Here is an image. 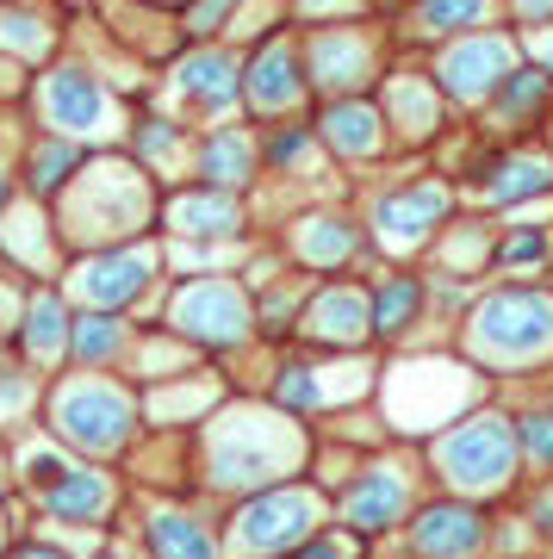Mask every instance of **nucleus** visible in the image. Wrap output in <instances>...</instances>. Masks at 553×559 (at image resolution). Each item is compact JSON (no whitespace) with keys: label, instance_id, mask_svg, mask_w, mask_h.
<instances>
[{"label":"nucleus","instance_id":"obj_10","mask_svg":"<svg viewBox=\"0 0 553 559\" xmlns=\"http://www.w3.org/2000/svg\"><path fill=\"white\" fill-rule=\"evenodd\" d=\"M317 522V498L311 491H274V498H256L231 528V554H286L311 535Z\"/></svg>","mask_w":553,"mask_h":559},{"label":"nucleus","instance_id":"obj_26","mask_svg":"<svg viewBox=\"0 0 553 559\" xmlns=\"http://www.w3.org/2000/svg\"><path fill=\"white\" fill-rule=\"evenodd\" d=\"M75 175H81V143H69V138H38L32 143V156H25V187H32L38 200H50V193L69 187Z\"/></svg>","mask_w":553,"mask_h":559},{"label":"nucleus","instance_id":"obj_34","mask_svg":"<svg viewBox=\"0 0 553 559\" xmlns=\"http://www.w3.org/2000/svg\"><path fill=\"white\" fill-rule=\"evenodd\" d=\"M548 100V75H534V69H510L504 87H497V119H522L529 106Z\"/></svg>","mask_w":553,"mask_h":559},{"label":"nucleus","instance_id":"obj_7","mask_svg":"<svg viewBox=\"0 0 553 559\" xmlns=\"http://www.w3.org/2000/svg\"><path fill=\"white\" fill-rule=\"evenodd\" d=\"M168 318H175L180 336L193 342H212V348H231V342L249 336V299H243L237 280H187L168 305Z\"/></svg>","mask_w":553,"mask_h":559},{"label":"nucleus","instance_id":"obj_2","mask_svg":"<svg viewBox=\"0 0 553 559\" xmlns=\"http://www.w3.org/2000/svg\"><path fill=\"white\" fill-rule=\"evenodd\" d=\"M298 460V436L268 411H237L212 429V485H268Z\"/></svg>","mask_w":553,"mask_h":559},{"label":"nucleus","instance_id":"obj_35","mask_svg":"<svg viewBox=\"0 0 553 559\" xmlns=\"http://www.w3.org/2000/svg\"><path fill=\"white\" fill-rule=\"evenodd\" d=\"M0 44L20 50V57H44L50 50V25L32 20V13H0Z\"/></svg>","mask_w":553,"mask_h":559},{"label":"nucleus","instance_id":"obj_1","mask_svg":"<svg viewBox=\"0 0 553 559\" xmlns=\"http://www.w3.org/2000/svg\"><path fill=\"white\" fill-rule=\"evenodd\" d=\"M62 224H69L75 242H125L131 230L150 224V187L125 162H94L87 175H75Z\"/></svg>","mask_w":553,"mask_h":559},{"label":"nucleus","instance_id":"obj_13","mask_svg":"<svg viewBox=\"0 0 553 559\" xmlns=\"http://www.w3.org/2000/svg\"><path fill=\"white\" fill-rule=\"evenodd\" d=\"M367 75H374V38H367V32L330 25V32H317V38H311V81H317V87L355 94Z\"/></svg>","mask_w":553,"mask_h":559},{"label":"nucleus","instance_id":"obj_18","mask_svg":"<svg viewBox=\"0 0 553 559\" xmlns=\"http://www.w3.org/2000/svg\"><path fill=\"white\" fill-rule=\"evenodd\" d=\"M404 503H411V485H404V473H386V466H379V473H367V479H361L355 491L342 498V516L374 535V528H392Z\"/></svg>","mask_w":553,"mask_h":559},{"label":"nucleus","instance_id":"obj_33","mask_svg":"<svg viewBox=\"0 0 553 559\" xmlns=\"http://www.w3.org/2000/svg\"><path fill=\"white\" fill-rule=\"evenodd\" d=\"M485 13H492V0H423V7H416V25H423L430 38L435 32H473Z\"/></svg>","mask_w":553,"mask_h":559},{"label":"nucleus","instance_id":"obj_28","mask_svg":"<svg viewBox=\"0 0 553 559\" xmlns=\"http://www.w3.org/2000/svg\"><path fill=\"white\" fill-rule=\"evenodd\" d=\"M150 547L162 559H217V540L193 516H180V510H156L150 516Z\"/></svg>","mask_w":553,"mask_h":559},{"label":"nucleus","instance_id":"obj_24","mask_svg":"<svg viewBox=\"0 0 553 559\" xmlns=\"http://www.w3.org/2000/svg\"><path fill=\"white\" fill-rule=\"evenodd\" d=\"M69 336H75V323L62 318V299H57V293H32V299H25V330H20L25 355L38 360V367H50V360L69 348Z\"/></svg>","mask_w":553,"mask_h":559},{"label":"nucleus","instance_id":"obj_44","mask_svg":"<svg viewBox=\"0 0 553 559\" xmlns=\"http://www.w3.org/2000/svg\"><path fill=\"white\" fill-rule=\"evenodd\" d=\"M516 13H522L529 25H541V20L553 13V0H516Z\"/></svg>","mask_w":553,"mask_h":559},{"label":"nucleus","instance_id":"obj_14","mask_svg":"<svg viewBox=\"0 0 553 559\" xmlns=\"http://www.w3.org/2000/svg\"><path fill=\"white\" fill-rule=\"evenodd\" d=\"M243 94L256 112H293L298 94H305V69H298V50L286 38L261 44V57L249 62V75H243Z\"/></svg>","mask_w":553,"mask_h":559},{"label":"nucleus","instance_id":"obj_30","mask_svg":"<svg viewBox=\"0 0 553 559\" xmlns=\"http://www.w3.org/2000/svg\"><path fill=\"white\" fill-rule=\"evenodd\" d=\"M69 348H75L87 367H106V360L125 348V323L119 311H87V318L75 323V336H69Z\"/></svg>","mask_w":553,"mask_h":559},{"label":"nucleus","instance_id":"obj_11","mask_svg":"<svg viewBox=\"0 0 553 559\" xmlns=\"http://www.w3.org/2000/svg\"><path fill=\"white\" fill-rule=\"evenodd\" d=\"M150 274H156V249H99L69 274V286L87 311H119L150 286Z\"/></svg>","mask_w":553,"mask_h":559},{"label":"nucleus","instance_id":"obj_43","mask_svg":"<svg viewBox=\"0 0 553 559\" xmlns=\"http://www.w3.org/2000/svg\"><path fill=\"white\" fill-rule=\"evenodd\" d=\"M529 50L541 62H548V75H553V25H541V32H529Z\"/></svg>","mask_w":553,"mask_h":559},{"label":"nucleus","instance_id":"obj_21","mask_svg":"<svg viewBox=\"0 0 553 559\" xmlns=\"http://www.w3.org/2000/svg\"><path fill=\"white\" fill-rule=\"evenodd\" d=\"M367 367H342V373H317V367H286L280 373V404L286 411H317V404H337V399H355Z\"/></svg>","mask_w":553,"mask_h":559},{"label":"nucleus","instance_id":"obj_6","mask_svg":"<svg viewBox=\"0 0 553 559\" xmlns=\"http://www.w3.org/2000/svg\"><path fill=\"white\" fill-rule=\"evenodd\" d=\"M57 436L87 454H113L131 436V399L106 380H75L57 392Z\"/></svg>","mask_w":553,"mask_h":559},{"label":"nucleus","instance_id":"obj_5","mask_svg":"<svg viewBox=\"0 0 553 559\" xmlns=\"http://www.w3.org/2000/svg\"><path fill=\"white\" fill-rule=\"evenodd\" d=\"M435 466H442L448 485H460V491H497L516 466V429L504 417L460 423V429H448V441L435 448Z\"/></svg>","mask_w":553,"mask_h":559},{"label":"nucleus","instance_id":"obj_41","mask_svg":"<svg viewBox=\"0 0 553 559\" xmlns=\"http://www.w3.org/2000/svg\"><path fill=\"white\" fill-rule=\"evenodd\" d=\"M298 559H355V540L349 535H323V540H305Z\"/></svg>","mask_w":553,"mask_h":559},{"label":"nucleus","instance_id":"obj_31","mask_svg":"<svg viewBox=\"0 0 553 559\" xmlns=\"http://www.w3.org/2000/svg\"><path fill=\"white\" fill-rule=\"evenodd\" d=\"M180 156H187V131H175L168 119H150L138 131V162L143 168H156V175H175Z\"/></svg>","mask_w":553,"mask_h":559},{"label":"nucleus","instance_id":"obj_20","mask_svg":"<svg viewBox=\"0 0 553 559\" xmlns=\"http://www.w3.org/2000/svg\"><path fill=\"white\" fill-rule=\"evenodd\" d=\"M193 162H199V180H205V187H217V193H237L243 180L256 175V150H249V138H243V131H231V124L199 143Z\"/></svg>","mask_w":553,"mask_h":559},{"label":"nucleus","instance_id":"obj_25","mask_svg":"<svg viewBox=\"0 0 553 559\" xmlns=\"http://www.w3.org/2000/svg\"><path fill=\"white\" fill-rule=\"evenodd\" d=\"M479 540H485V528H479L473 510H430L416 522V547L430 559H467L479 554Z\"/></svg>","mask_w":553,"mask_h":559},{"label":"nucleus","instance_id":"obj_39","mask_svg":"<svg viewBox=\"0 0 553 559\" xmlns=\"http://www.w3.org/2000/svg\"><path fill=\"white\" fill-rule=\"evenodd\" d=\"M25 473H32V485H38V491H50V485H57L62 473H69V466H62V460L50 454V448H38V454H25Z\"/></svg>","mask_w":553,"mask_h":559},{"label":"nucleus","instance_id":"obj_3","mask_svg":"<svg viewBox=\"0 0 553 559\" xmlns=\"http://www.w3.org/2000/svg\"><path fill=\"white\" fill-rule=\"evenodd\" d=\"M473 355L522 367L553 355V299L548 293H497L473 318Z\"/></svg>","mask_w":553,"mask_h":559},{"label":"nucleus","instance_id":"obj_4","mask_svg":"<svg viewBox=\"0 0 553 559\" xmlns=\"http://www.w3.org/2000/svg\"><path fill=\"white\" fill-rule=\"evenodd\" d=\"M38 112L44 124L57 131V138L69 143H87V138H119V100L106 94V81L94 75V69H50L38 87Z\"/></svg>","mask_w":553,"mask_h":559},{"label":"nucleus","instance_id":"obj_17","mask_svg":"<svg viewBox=\"0 0 553 559\" xmlns=\"http://www.w3.org/2000/svg\"><path fill=\"white\" fill-rule=\"evenodd\" d=\"M305 330H311L317 342H361V336H374V299L355 293V286H330V293L311 305Z\"/></svg>","mask_w":553,"mask_h":559},{"label":"nucleus","instance_id":"obj_37","mask_svg":"<svg viewBox=\"0 0 553 559\" xmlns=\"http://www.w3.org/2000/svg\"><path fill=\"white\" fill-rule=\"evenodd\" d=\"M504 267H529V261H548V230H516L504 249H497Z\"/></svg>","mask_w":553,"mask_h":559},{"label":"nucleus","instance_id":"obj_15","mask_svg":"<svg viewBox=\"0 0 553 559\" xmlns=\"http://www.w3.org/2000/svg\"><path fill=\"white\" fill-rule=\"evenodd\" d=\"M175 87L193 106H205V112H224V106H237V94H243V69H237V57H224V50H193V57H180Z\"/></svg>","mask_w":553,"mask_h":559},{"label":"nucleus","instance_id":"obj_9","mask_svg":"<svg viewBox=\"0 0 553 559\" xmlns=\"http://www.w3.org/2000/svg\"><path fill=\"white\" fill-rule=\"evenodd\" d=\"M516 69V44L497 38V32H473V38H455L435 62V87L448 100H485L504 87V75Z\"/></svg>","mask_w":553,"mask_h":559},{"label":"nucleus","instance_id":"obj_8","mask_svg":"<svg viewBox=\"0 0 553 559\" xmlns=\"http://www.w3.org/2000/svg\"><path fill=\"white\" fill-rule=\"evenodd\" d=\"M467 399H473V373L442 367V360H416V367L392 373V392H386L392 423H404V429H416V436L435 429V423L448 417V411H460Z\"/></svg>","mask_w":553,"mask_h":559},{"label":"nucleus","instance_id":"obj_45","mask_svg":"<svg viewBox=\"0 0 553 559\" xmlns=\"http://www.w3.org/2000/svg\"><path fill=\"white\" fill-rule=\"evenodd\" d=\"M13 559H62V554H57V547H20Z\"/></svg>","mask_w":553,"mask_h":559},{"label":"nucleus","instance_id":"obj_36","mask_svg":"<svg viewBox=\"0 0 553 559\" xmlns=\"http://www.w3.org/2000/svg\"><path fill=\"white\" fill-rule=\"evenodd\" d=\"M311 156H317L311 131H280V138L268 143V162H274V168H311Z\"/></svg>","mask_w":553,"mask_h":559},{"label":"nucleus","instance_id":"obj_40","mask_svg":"<svg viewBox=\"0 0 553 559\" xmlns=\"http://www.w3.org/2000/svg\"><path fill=\"white\" fill-rule=\"evenodd\" d=\"M522 441H529V454L541 466H553V417H529L522 423Z\"/></svg>","mask_w":553,"mask_h":559},{"label":"nucleus","instance_id":"obj_27","mask_svg":"<svg viewBox=\"0 0 553 559\" xmlns=\"http://www.w3.org/2000/svg\"><path fill=\"white\" fill-rule=\"evenodd\" d=\"M355 224L349 218H305L293 230V255L298 261H311V267H337V261L355 255Z\"/></svg>","mask_w":553,"mask_h":559},{"label":"nucleus","instance_id":"obj_42","mask_svg":"<svg viewBox=\"0 0 553 559\" xmlns=\"http://www.w3.org/2000/svg\"><path fill=\"white\" fill-rule=\"evenodd\" d=\"M25 399H32V385H25L20 373H0V411H20Z\"/></svg>","mask_w":553,"mask_h":559},{"label":"nucleus","instance_id":"obj_46","mask_svg":"<svg viewBox=\"0 0 553 559\" xmlns=\"http://www.w3.org/2000/svg\"><path fill=\"white\" fill-rule=\"evenodd\" d=\"M7 193H13V180H7V168H0V218H7Z\"/></svg>","mask_w":553,"mask_h":559},{"label":"nucleus","instance_id":"obj_22","mask_svg":"<svg viewBox=\"0 0 553 559\" xmlns=\"http://www.w3.org/2000/svg\"><path fill=\"white\" fill-rule=\"evenodd\" d=\"M44 510L57 522H99L113 510V485L99 479V473H75V466H69V473L44 491Z\"/></svg>","mask_w":553,"mask_h":559},{"label":"nucleus","instance_id":"obj_38","mask_svg":"<svg viewBox=\"0 0 553 559\" xmlns=\"http://www.w3.org/2000/svg\"><path fill=\"white\" fill-rule=\"evenodd\" d=\"M224 13H231V0H193V7H187V32H193V38H205V32H217V25H224Z\"/></svg>","mask_w":553,"mask_h":559},{"label":"nucleus","instance_id":"obj_19","mask_svg":"<svg viewBox=\"0 0 553 559\" xmlns=\"http://www.w3.org/2000/svg\"><path fill=\"white\" fill-rule=\"evenodd\" d=\"M168 224H175L180 237H237L243 230L237 193H217V187H205V193H180V200L168 205Z\"/></svg>","mask_w":553,"mask_h":559},{"label":"nucleus","instance_id":"obj_16","mask_svg":"<svg viewBox=\"0 0 553 559\" xmlns=\"http://www.w3.org/2000/svg\"><path fill=\"white\" fill-rule=\"evenodd\" d=\"M317 138L330 143L337 156H349V162H374L379 150H386L379 112H374L367 100H337L330 112H323V124H317Z\"/></svg>","mask_w":553,"mask_h":559},{"label":"nucleus","instance_id":"obj_32","mask_svg":"<svg viewBox=\"0 0 553 559\" xmlns=\"http://www.w3.org/2000/svg\"><path fill=\"white\" fill-rule=\"evenodd\" d=\"M416 305H423V286L416 280H386L374 299V330H386V336H398V330H411Z\"/></svg>","mask_w":553,"mask_h":559},{"label":"nucleus","instance_id":"obj_29","mask_svg":"<svg viewBox=\"0 0 553 559\" xmlns=\"http://www.w3.org/2000/svg\"><path fill=\"white\" fill-rule=\"evenodd\" d=\"M548 180H553V162L548 156H510L504 168H492L485 200H492V205H522V200H534V193H548Z\"/></svg>","mask_w":553,"mask_h":559},{"label":"nucleus","instance_id":"obj_23","mask_svg":"<svg viewBox=\"0 0 553 559\" xmlns=\"http://www.w3.org/2000/svg\"><path fill=\"white\" fill-rule=\"evenodd\" d=\"M386 106H392V124L411 143H423L435 124H442V87L423 81V75H398L392 87H386Z\"/></svg>","mask_w":553,"mask_h":559},{"label":"nucleus","instance_id":"obj_12","mask_svg":"<svg viewBox=\"0 0 553 559\" xmlns=\"http://www.w3.org/2000/svg\"><path fill=\"white\" fill-rule=\"evenodd\" d=\"M442 218H448V187H442V180H416V187H398V193H386V200L374 205V237L404 255V249H416Z\"/></svg>","mask_w":553,"mask_h":559}]
</instances>
